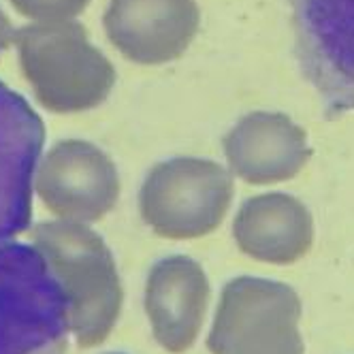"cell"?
<instances>
[{
	"label": "cell",
	"mask_w": 354,
	"mask_h": 354,
	"mask_svg": "<svg viewBox=\"0 0 354 354\" xmlns=\"http://www.w3.org/2000/svg\"><path fill=\"white\" fill-rule=\"evenodd\" d=\"M209 303V282L201 265L188 257H167L149 269L145 312L156 342L182 354L196 342Z\"/></svg>",
	"instance_id": "obj_10"
},
{
	"label": "cell",
	"mask_w": 354,
	"mask_h": 354,
	"mask_svg": "<svg viewBox=\"0 0 354 354\" xmlns=\"http://www.w3.org/2000/svg\"><path fill=\"white\" fill-rule=\"evenodd\" d=\"M17 13L32 19L35 24L43 21H68L86 11L90 0H11Z\"/></svg>",
	"instance_id": "obj_13"
},
{
	"label": "cell",
	"mask_w": 354,
	"mask_h": 354,
	"mask_svg": "<svg viewBox=\"0 0 354 354\" xmlns=\"http://www.w3.org/2000/svg\"><path fill=\"white\" fill-rule=\"evenodd\" d=\"M68 303L41 250L0 239V354H66Z\"/></svg>",
	"instance_id": "obj_3"
},
{
	"label": "cell",
	"mask_w": 354,
	"mask_h": 354,
	"mask_svg": "<svg viewBox=\"0 0 354 354\" xmlns=\"http://www.w3.org/2000/svg\"><path fill=\"white\" fill-rule=\"evenodd\" d=\"M235 239L245 254L267 263H292L312 243V220L284 194L252 198L235 220Z\"/></svg>",
	"instance_id": "obj_11"
},
{
	"label": "cell",
	"mask_w": 354,
	"mask_h": 354,
	"mask_svg": "<svg viewBox=\"0 0 354 354\" xmlns=\"http://www.w3.org/2000/svg\"><path fill=\"white\" fill-rule=\"evenodd\" d=\"M43 143L45 129L39 115L0 86V239H11L30 226Z\"/></svg>",
	"instance_id": "obj_9"
},
{
	"label": "cell",
	"mask_w": 354,
	"mask_h": 354,
	"mask_svg": "<svg viewBox=\"0 0 354 354\" xmlns=\"http://www.w3.org/2000/svg\"><path fill=\"white\" fill-rule=\"evenodd\" d=\"M21 73L39 103L54 113H80L103 105L115 68L96 49L77 19L28 24L15 32Z\"/></svg>",
	"instance_id": "obj_2"
},
{
	"label": "cell",
	"mask_w": 354,
	"mask_h": 354,
	"mask_svg": "<svg viewBox=\"0 0 354 354\" xmlns=\"http://www.w3.org/2000/svg\"><path fill=\"white\" fill-rule=\"evenodd\" d=\"M15 32H17V30L13 28L11 19L5 15L3 9H0V56H3V54L7 52V47H9V45H13Z\"/></svg>",
	"instance_id": "obj_14"
},
{
	"label": "cell",
	"mask_w": 354,
	"mask_h": 354,
	"mask_svg": "<svg viewBox=\"0 0 354 354\" xmlns=\"http://www.w3.org/2000/svg\"><path fill=\"white\" fill-rule=\"evenodd\" d=\"M107 354H124V352H107Z\"/></svg>",
	"instance_id": "obj_15"
},
{
	"label": "cell",
	"mask_w": 354,
	"mask_h": 354,
	"mask_svg": "<svg viewBox=\"0 0 354 354\" xmlns=\"http://www.w3.org/2000/svg\"><path fill=\"white\" fill-rule=\"evenodd\" d=\"M35 192L58 220L92 224L118 203L120 175L113 160L90 141H58L39 158Z\"/></svg>",
	"instance_id": "obj_7"
},
{
	"label": "cell",
	"mask_w": 354,
	"mask_h": 354,
	"mask_svg": "<svg viewBox=\"0 0 354 354\" xmlns=\"http://www.w3.org/2000/svg\"><path fill=\"white\" fill-rule=\"evenodd\" d=\"M233 184L220 165L203 158H171L147 173L139 192L141 218L165 239H196L218 229Z\"/></svg>",
	"instance_id": "obj_4"
},
{
	"label": "cell",
	"mask_w": 354,
	"mask_h": 354,
	"mask_svg": "<svg viewBox=\"0 0 354 354\" xmlns=\"http://www.w3.org/2000/svg\"><path fill=\"white\" fill-rule=\"evenodd\" d=\"M68 303L71 333L80 348L103 344L120 318L124 290L107 243L88 224L54 220L30 231Z\"/></svg>",
	"instance_id": "obj_1"
},
{
	"label": "cell",
	"mask_w": 354,
	"mask_h": 354,
	"mask_svg": "<svg viewBox=\"0 0 354 354\" xmlns=\"http://www.w3.org/2000/svg\"><path fill=\"white\" fill-rule=\"evenodd\" d=\"M295 290L257 277L226 284L207 339L214 354H303Z\"/></svg>",
	"instance_id": "obj_6"
},
{
	"label": "cell",
	"mask_w": 354,
	"mask_h": 354,
	"mask_svg": "<svg viewBox=\"0 0 354 354\" xmlns=\"http://www.w3.org/2000/svg\"><path fill=\"white\" fill-rule=\"evenodd\" d=\"M196 0H111L105 32L111 45L137 64L180 58L198 30Z\"/></svg>",
	"instance_id": "obj_8"
},
{
	"label": "cell",
	"mask_w": 354,
	"mask_h": 354,
	"mask_svg": "<svg viewBox=\"0 0 354 354\" xmlns=\"http://www.w3.org/2000/svg\"><path fill=\"white\" fill-rule=\"evenodd\" d=\"M226 158L248 182L286 180L306 160V145L288 120L252 115L226 137Z\"/></svg>",
	"instance_id": "obj_12"
},
{
	"label": "cell",
	"mask_w": 354,
	"mask_h": 354,
	"mask_svg": "<svg viewBox=\"0 0 354 354\" xmlns=\"http://www.w3.org/2000/svg\"><path fill=\"white\" fill-rule=\"evenodd\" d=\"M295 56L328 120L354 113V0H290Z\"/></svg>",
	"instance_id": "obj_5"
}]
</instances>
